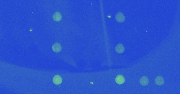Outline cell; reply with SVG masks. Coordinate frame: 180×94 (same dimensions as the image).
Returning a JSON list of instances; mask_svg holds the SVG:
<instances>
[{
	"label": "cell",
	"instance_id": "1",
	"mask_svg": "<svg viewBox=\"0 0 180 94\" xmlns=\"http://www.w3.org/2000/svg\"><path fill=\"white\" fill-rule=\"evenodd\" d=\"M115 20L119 22H123L124 21H125V18L122 13L119 12L115 15Z\"/></svg>",
	"mask_w": 180,
	"mask_h": 94
},
{
	"label": "cell",
	"instance_id": "2",
	"mask_svg": "<svg viewBox=\"0 0 180 94\" xmlns=\"http://www.w3.org/2000/svg\"><path fill=\"white\" fill-rule=\"evenodd\" d=\"M125 51L124 46L122 44H119L115 47V51L118 54H122Z\"/></svg>",
	"mask_w": 180,
	"mask_h": 94
},
{
	"label": "cell",
	"instance_id": "3",
	"mask_svg": "<svg viewBox=\"0 0 180 94\" xmlns=\"http://www.w3.org/2000/svg\"><path fill=\"white\" fill-rule=\"evenodd\" d=\"M115 82L116 83L119 85L123 84L125 82V78L122 75H119L115 78Z\"/></svg>",
	"mask_w": 180,
	"mask_h": 94
},
{
	"label": "cell",
	"instance_id": "4",
	"mask_svg": "<svg viewBox=\"0 0 180 94\" xmlns=\"http://www.w3.org/2000/svg\"><path fill=\"white\" fill-rule=\"evenodd\" d=\"M52 50L55 52H60L62 50L61 46L59 43H55L52 46Z\"/></svg>",
	"mask_w": 180,
	"mask_h": 94
},
{
	"label": "cell",
	"instance_id": "5",
	"mask_svg": "<svg viewBox=\"0 0 180 94\" xmlns=\"http://www.w3.org/2000/svg\"><path fill=\"white\" fill-rule=\"evenodd\" d=\"M155 84L156 85H158L159 86H161V85L164 84V78H162V76H159L155 78Z\"/></svg>",
	"mask_w": 180,
	"mask_h": 94
},
{
	"label": "cell",
	"instance_id": "6",
	"mask_svg": "<svg viewBox=\"0 0 180 94\" xmlns=\"http://www.w3.org/2000/svg\"><path fill=\"white\" fill-rule=\"evenodd\" d=\"M52 18H53V20L55 22H60L62 20V17L61 13H59V12H55L53 14Z\"/></svg>",
	"mask_w": 180,
	"mask_h": 94
},
{
	"label": "cell",
	"instance_id": "7",
	"mask_svg": "<svg viewBox=\"0 0 180 94\" xmlns=\"http://www.w3.org/2000/svg\"><path fill=\"white\" fill-rule=\"evenodd\" d=\"M53 82L55 85H60L62 82V78L59 75H55L53 78Z\"/></svg>",
	"mask_w": 180,
	"mask_h": 94
},
{
	"label": "cell",
	"instance_id": "8",
	"mask_svg": "<svg viewBox=\"0 0 180 94\" xmlns=\"http://www.w3.org/2000/svg\"><path fill=\"white\" fill-rule=\"evenodd\" d=\"M140 83L142 86H147L149 84V79L146 76L142 77L140 80Z\"/></svg>",
	"mask_w": 180,
	"mask_h": 94
}]
</instances>
